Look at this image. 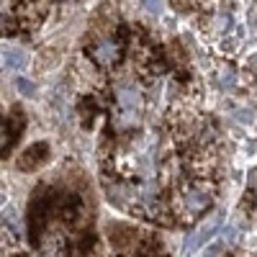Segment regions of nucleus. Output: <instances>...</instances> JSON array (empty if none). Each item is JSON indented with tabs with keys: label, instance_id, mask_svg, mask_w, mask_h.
<instances>
[{
	"label": "nucleus",
	"instance_id": "7ed1b4c3",
	"mask_svg": "<svg viewBox=\"0 0 257 257\" xmlns=\"http://www.w3.org/2000/svg\"><path fill=\"white\" fill-rule=\"evenodd\" d=\"M3 62H6V67H11V70H21V67H26V54L21 49L6 47L3 49Z\"/></svg>",
	"mask_w": 257,
	"mask_h": 257
},
{
	"label": "nucleus",
	"instance_id": "f03ea898",
	"mask_svg": "<svg viewBox=\"0 0 257 257\" xmlns=\"http://www.w3.org/2000/svg\"><path fill=\"white\" fill-rule=\"evenodd\" d=\"M90 57H93L95 64H100V67H111V64H116L118 57H121V44L116 39H98L90 47Z\"/></svg>",
	"mask_w": 257,
	"mask_h": 257
},
{
	"label": "nucleus",
	"instance_id": "6e6552de",
	"mask_svg": "<svg viewBox=\"0 0 257 257\" xmlns=\"http://www.w3.org/2000/svg\"><path fill=\"white\" fill-rule=\"evenodd\" d=\"M18 90L24 93V95H34V93H36V85H34V82H29V80H24V77H21V80H18Z\"/></svg>",
	"mask_w": 257,
	"mask_h": 257
},
{
	"label": "nucleus",
	"instance_id": "423d86ee",
	"mask_svg": "<svg viewBox=\"0 0 257 257\" xmlns=\"http://www.w3.org/2000/svg\"><path fill=\"white\" fill-rule=\"evenodd\" d=\"M142 6L149 16H160L162 13V0H142Z\"/></svg>",
	"mask_w": 257,
	"mask_h": 257
},
{
	"label": "nucleus",
	"instance_id": "39448f33",
	"mask_svg": "<svg viewBox=\"0 0 257 257\" xmlns=\"http://www.w3.org/2000/svg\"><path fill=\"white\" fill-rule=\"evenodd\" d=\"M44 152H47V147H44V144H36V147H31L29 152L24 155V162H21V167H24V170L36 167V165L41 162V160H36V157H39V155H44Z\"/></svg>",
	"mask_w": 257,
	"mask_h": 257
},
{
	"label": "nucleus",
	"instance_id": "20e7f679",
	"mask_svg": "<svg viewBox=\"0 0 257 257\" xmlns=\"http://www.w3.org/2000/svg\"><path fill=\"white\" fill-rule=\"evenodd\" d=\"M219 226H221V224H219V216H216V219H211V221H206V224H203V226L196 231V244H203V242H208V239L213 237V234L219 231Z\"/></svg>",
	"mask_w": 257,
	"mask_h": 257
},
{
	"label": "nucleus",
	"instance_id": "1a4fd4ad",
	"mask_svg": "<svg viewBox=\"0 0 257 257\" xmlns=\"http://www.w3.org/2000/svg\"><path fill=\"white\" fill-rule=\"evenodd\" d=\"M224 237H226V242H231V239H237V229H234V226H229V229H226V234H224Z\"/></svg>",
	"mask_w": 257,
	"mask_h": 257
},
{
	"label": "nucleus",
	"instance_id": "f257e3e1",
	"mask_svg": "<svg viewBox=\"0 0 257 257\" xmlns=\"http://www.w3.org/2000/svg\"><path fill=\"white\" fill-rule=\"evenodd\" d=\"M211 203V188L208 185H201V183H193V185H183L175 198H173V211L178 213L180 219L190 221L201 216V213L208 208Z\"/></svg>",
	"mask_w": 257,
	"mask_h": 257
},
{
	"label": "nucleus",
	"instance_id": "0eeeda50",
	"mask_svg": "<svg viewBox=\"0 0 257 257\" xmlns=\"http://www.w3.org/2000/svg\"><path fill=\"white\" fill-rule=\"evenodd\" d=\"M221 254H224V244H221V242H216V244H211V247H206L201 257H221Z\"/></svg>",
	"mask_w": 257,
	"mask_h": 257
},
{
	"label": "nucleus",
	"instance_id": "9d476101",
	"mask_svg": "<svg viewBox=\"0 0 257 257\" xmlns=\"http://www.w3.org/2000/svg\"><path fill=\"white\" fill-rule=\"evenodd\" d=\"M252 211H254V213H257V190H254V193H252Z\"/></svg>",
	"mask_w": 257,
	"mask_h": 257
}]
</instances>
